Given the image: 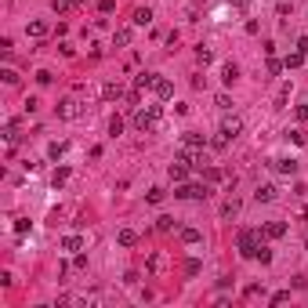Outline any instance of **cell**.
<instances>
[{
    "label": "cell",
    "mask_w": 308,
    "mask_h": 308,
    "mask_svg": "<svg viewBox=\"0 0 308 308\" xmlns=\"http://www.w3.org/2000/svg\"><path fill=\"white\" fill-rule=\"evenodd\" d=\"M160 113H163L160 105H149V109H138V113H134V127L142 130V134H153V130H156V124H160Z\"/></svg>",
    "instance_id": "cell-1"
},
{
    "label": "cell",
    "mask_w": 308,
    "mask_h": 308,
    "mask_svg": "<svg viewBox=\"0 0 308 308\" xmlns=\"http://www.w3.org/2000/svg\"><path fill=\"white\" fill-rule=\"evenodd\" d=\"M236 247H239V254H243V257H257L261 232H254V229H243V232L236 236Z\"/></svg>",
    "instance_id": "cell-2"
},
{
    "label": "cell",
    "mask_w": 308,
    "mask_h": 308,
    "mask_svg": "<svg viewBox=\"0 0 308 308\" xmlns=\"http://www.w3.org/2000/svg\"><path fill=\"white\" fill-rule=\"evenodd\" d=\"M178 200H207L210 196V185H196V181H178V189H174Z\"/></svg>",
    "instance_id": "cell-3"
},
{
    "label": "cell",
    "mask_w": 308,
    "mask_h": 308,
    "mask_svg": "<svg viewBox=\"0 0 308 308\" xmlns=\"http://www.w3.org/2000/svg\"><path fill=\"white\" fill-rule=\"evenodd\" d=\"M221 134H225L229 142H232V138H239V134H243V120H239L236 113L225 116V120H221Z\"/></svg>",
    "instance_id": "cell-4"
},
{
    "label": "cell",
    "mask_w": 308,
    "mask_h": 308,
    "mask_svg": "<svg viewBox=\"0 0 308 308\" xmlns=\"http://www.w3.org/2000/svg\"><path fill=\"white\" fill-rule=\"evenodd\" d=\"M268 167H272L276 174H297V160H290V156H276V160H268Z\"/></svg>",
    "instance_id": "cell-5"
},
{
    "label": "cell",
    "mask_w": 308,
    "mask_h": 308,
    "mask_svg": "<svg viewBox=\"0 0 308 308\" xmlns=\"http://www.w3.org/2000/svg\"><path fill=\"white\" fill-rule=\"evenodd\" d=\"M80 113H83V109H80L77 98H62V102H58V116H62V120H77Z\"/></svg>",
    "instance_id": "cell-6"
},
{
    "label": "cell",
    "mask_w": 308,
    "mask_h": 308,
    "mask_svg": "<svg viewBox=\"0 0 308 308\" xmlns=\"http://www.w3.org/2000/svg\"><path fill=\"white\" fill-rule=\"evenodd\" d=\"M261 236H265V239H283L286 236V225H283V221H268V225L261 229Z\"/></svg>",
    "instance_id": "cell-7"
},
{
    "label": "cell",
    "mask_w": 308,
    "mask_h": 308,
    "mask_svg": "<svg viewBox=\"0 0 308 308\" xmlns=\"http://www.w3.org/2000/svg\"><path fill=\"white\" fill-rule=\"evenodd\" d=\"M189 171H192V163H185V160H174L171 163V178L174 181H189Z\"/></svg>",
    "instance_id": "cell-8"
},
{
    "label": "cell",
    "mask_w": 308,
    "mask_h": 308,
    "mask_svg": "<svg viewBox=\"0 0 308 308\" xmlns=\"http://www.w3.org/2000/svg\"><path fill=\"white\" fill-rule=\"evenodd\" d=\"M181 145H185V149H203V145H210V142H207V134L189 130V134H181Z\"/></svg>",
    "instance_id": "cell-9"
},
{
    "label": "cell",
    "mask_w": 308,
    "mask_h": 308,
    "mask_svg": "<svg viewBox=\"0 0 308 308\" xmlns=\"http://www.w3.org/2000/svg\"><path fill=\"white\" fill-rule=\"evenodd\" d=\"M276 196H279V189H276V185H257V192H254V200H257V203H272V200H276Z\"/></svg>",
    "instance_id": "cell-10"
},
{
    "label": "cell",
    "mask_w": 308,
    "mask_h": 308,
    "mask_svg": "<svg viewBox=\"0 0 308 308\" xmlns=\"http://www.w3.org/2000/svg\"><path fill=\"white\" fill-rule=\"evenodd\" d=\"M153 91H156V98H160V102H167V98H171V95H174V83L160 77V80H156V87H153Z\"/></svg>",
    "instance_id": "cell-11"
},
{
    "label": "cell",
    "mask_w": 308,
    "mask_h": 308,
    "mask_svg": "<svg viewBox=\"0 0 308 308\" xmlns=\"http://www.w3.org/2000/svg\"><path fill=\"white\" fill-rule=\"evenodd\" d=\"M26 33H29L33 40H44V36H48V22H40V18H36V22L26 26Z\"/></svg>",
    "instance_id": "cell-12"
},
{
    "label": "cell",
    "mask_w": 308,
    "mask_h": 308,
    "mask_svg": "<svg viewBox=\"0 0 308 308\" xmlns=\"http://www.w3.org/2000/svg\"><path fill=\"white\" fill-rule=\"evenodd\" d=\"M116 243H120V247H134V243H138V232H134V229H120V232H116Z\"/></svg>",
    "instance_id": "cell-13"
},
{
    "label": "cell",
    "mask_w": 308,
    "mask_h": 308,
    "mask_svg": "<svg viewBox=\"0 0 308 308\" xmlns=\"http://www.w3.org/2000/svg\"><path fill=\"white\" fill-rule=\"evenodd\" d=\"M102 98L105 102H120L124 98V87H120V83H105V87H102Z\"/></svg>",
    "instance_id": "cell-14"
},
{
    "label": "cell",
    "mask_w": 308,
    "mask_h": 308,
    "mask_svg": "<svg viewBox=\"0 0 308 308\" xmlns=\"http://www.w3.org/2000/svg\"><path fill=\"white\" fill-rule=\"evenodd\" d=\"M221 80H225V83H236V80H239V65H236V62H225V65H221Z\"/></svg>",
    "instance_id": "cell-15"
},
{
    "label": "cell",
    "mask_w": 308,
    "mask_h": 308,
    "mask_svg": "<svg viewBox=\"0 0 308 308\" xmlns=\"http://www.w3.org/2000/svg\"><path fill=\"white\" fill-rule=\"evenodd\" d=\"M236 214H239V200H236V196H232V200H225V203H221V218H236Z\"/></svg>",
    "instance_id": "cell-16"
},
{
    "label": "cell",
    "mask_w": 308,
    "mask_h": 308,
    "mask_svg": "<svg viewBox=\"0 0 308 308\" xmlns=\"http://www.w3.org/2000/svg\"><path fill=\"white\" fill-rule=\"evenodd\" d=\"M156 80H160L156 73H142V77H134V87H138V91H145V87H156Z\"/></svg>",
    "instance_id": "cell-17"
},
{
    "label": "cell",
    "mask_w": 308,
    "mask_h": 308,
    "mask_svg": "<svg viewBox=\"0 0 308 308\" xmlns=\"http://www.w3.org/2000/svg\"><path fill=\"white\" fill-rule=\"evenodd\" d=\"M62 250L77 254V250H83V239H80V236H65V239H62Z\"/></svg>",
    "instance_id": "cell-18"
},
{
    "label": "cell",
    "mask_w": 308,
    "mask_h": 308,
    "mask_svg": "<svg viewBox=\"0 0 308 308\" xmlns=\"http://www.w3.org/2000/svg\"><path fill=\"white\" fill-rule=\"evenodd\" d=\"M156 229H160V232H171V229H178V221H174L171 214H163V218H156Z\"/></svg>",
    "instance_id": "cell-19"
},
{
    "label": "cell",
    "mask_w": 308,
    "mask_h": 308,
    "mask_svg": "<svg viewBox=\"0 0 308 308\" xmlns=\"http://www.w3.org/2000/svg\"><path fill=\"white\" fill-rule=\"evenodd\" d=\"M153 22V11H149V7H138L134 11V26H149Z\"/></svg>",
    "instance_id": "cell-20"
},
{
    "label": "cell",
    "mask_w": 308,
    "mask_h": 308,
    "mask_svg": "<svg viewBox=\"0 0 308 308\" xmlns=\"http://www.w3.org/2000/svg\"><path fill=\"white\" fill-rule=\"evenodd\" d=\"M286 102H290V83H283V87H279V91H276V105H279V109H283V105H286Z\"/></svg>",
    "instance_id": "cell-21"
},
{
    "label": "cell",
    "mask_w": 308,
    "mask_h": 308,
    "mask_svg": "<svg viewBox=\"0 0 308 308\" xmlns=\"http://www.w3.org/2000/svg\"><path fill=\"white\" fill-rule=\"evenodd\" d=\"M69 7H77V4H73V0H51V11L54 15H65Z\"/></svg>",
    "instance_id": "cell-22"
},
{
    "label": "cell",
    "mask_w": 308,
    "mask_h": 308,
    "mask_svg": "<svg viewBox=\"0 0 308 308\" xmlns=\"http://www.w3.org/2000/svg\"><path fill=\"white\" fill-rule=\"evenodd\" d=\"M200 239H203V236H200L196 229H181V243H189V247H192V243H200Z\"/></svg>",
    "instance_id": "cell-23"
},
{
    "label": "cell",
    "mask_w": 308,
    "mask_h": 308,
    "mask_svg": "<svg viewBox=\"0 0 308 308\" xmlns=\"http://www.w3.org/2000/svg\"><path fill=\"white\" fill-rule=\"evenodd\" d=\"M283 69H286V65L279 62V58H272V54H268V77H279Z\"/></svg>",
    "instance_id": "cell-24"
},
{
    "label": "cell",
    "mask_w": 308,
    "mask_h": 308,
    "mask_svg": "<svg viewBox=\"0 0 308 308\" xmlns=\"http://www.w3.org/2000/svg\"><path fill=\"white\" fill-rule=\"evenodd\" d=\"M301 62H305V54H301V51H294V54H286V62H283V65H286V69H297Z\"/></svg>",
    "instance_id": "cell-25"
},
{
    "label": "cell",
    "mask_w": 308,
    "mask_h": 308,
    "mask_svg": "<svg viewBox=\"0 0 308 308\" xmlns=\"http://www.w3.org/2000/svg\"><path fill=\"white\" fill-rule=\"evenodd\" d=\"M113 40L120 44V48H127V44H130V29H127V26H124V29H116V36H113Z\"/></svg>",
    "instance_id": "cell-26"
},
{
    "label": "cell",
    "mask_w": 308,
    "mask_h": 308,
    "mask_svg": "<svg viewBox=\"0 0 308 308\" xmlns=\"http://www.w3.org/2000/svg\"><path fill=\"white\" fill-rule=\"evenodd\" d=\"M257 261H261V265H272V250H268L265 243L257 247Z\"/></svg>",
    "instance_id": "cell-27"
},
{
    "label": "cell",
    "mask_w": 308,
    "mask_h": 308,
    "mask_svg": "<svg viewBox=\"0 0 308 308\" xmlns=\"http://www.w3.org/2000/svg\"><path fill=\"white\" fill-rule=\"evenodd\" d=\"M109 134H124V120H120V116H113V120H109Z\"/></svg>",
    "instance_id": "cell-28"
},
{
    "label": "cell",
    "mask_w": 308,
    "mask_h": 308,
    "mask_svg": "<svg viewBox=\"0 0 308 308\" xmlns=\"http://www.w3.org/2000/svg\"><path fill=\"white\" fill-rule=\"evenodd\" d=\"M65 178H69V167H58V171H54V189H58V185H65Z\"/></svg>",
    "instance_id": "cell-29"
},
{
    "label": "cell",
    "mask_w": 308,
    "mask_h": 308,
    "mask_svg": "<svg viewBox=\"0 0 308 308\" xmlns=\"http://www.w3.org/2000/svg\"><path fill=\"white\" fill-rule=\"evenodd\" d=\"M286 301H290V290H279V294L268 297V305H286Z\"/></svg>",
    "instance_id": "cell-30"
},
{
    "label": "cell",
    "mask_w": 308,
    "mask_h": 308,
    "mask_svg": "<svg viewBox=\"0 0 308 308\" xmlns=\"http://www.w3.org/2000/svg\"><path fill=\"white\" fill-rule=\"evenodd\" d=\"M4 138H7V142H18V124H15V120L4 127Z\"/></svg>",
    "instance_id": "cell-31"
},
{
    "label": "cell",
    "mask_w": 308,
    "mask_h": 308,
    "mask_svg": "<svg viewBox=\"0 0 308 308\" xmlns=\"http://www.w3.org/2000/svg\"><path fill=\"white\" fill-rule=\"evenodd\" d=\"M185 276H200V261H196V257L185 261Z\"/></svg>",
    "instance_id": "cell-32"
},
{
    "label": "cell",
    "mask_w": 308,
    "mask_h": 308,
    "mask_svg": "<svg viewBox=\"0 0 308 308\" xmlns=\"http://www.w3.org/2000/svg\"><path fill=\"white\" fill-rule=\"evenodd\" d=\"M196 58H200L203 65H207V62L214 58V54H210V48H203V44H200V48H196Z\"/></svg>",
    "instance_id": "cell-33"
},
{
    "label": "cell",
    "mask_w": 308,
    "mask_h": 308,
    "mask_svg": "<svg viewBox=\"0 0 308 308\" xmlns=\"http://www.w3.org/2000/svg\"><path fill=\"white\" fill-rule=\"evenodd\" d=\"M229 145V138L225 134H221V130H218V138H210V149H218V153H221V149H225Z\"/></svg>",
    "instance_id": "cell-34"
},
{
    "label": "cell",
    "mask_w": 308,
    "mask_h": 308,
    "mask_svg": "<svg viewBox=\"0 0 308 308\" xmlns=\"http://www.w3.org/2000/svg\"><path fill=\"white\" fill-rule=\"evenodd\" d=\"M62 153H65V145H62V142H54V145L48 149V156H51V160H62Z\"/></svg>",
    "instance_id": "cell-35"
},
{
    "label": "cell",
    "mask_w": 308,
    "mask_h": 308,
    "mask_svg": "<svg viewBox=\"0 0 308 308\" xmlns=\"http://www.w3.org/2000/svg\"><path fill=\"white\" fill-rule=\"evenodd\" d=\"M163 196H167L163 189H149V196H145V200H149V203H163Z\"/></svg>",
    "instance_id": "cell-36"
},
{
    "label": "cell",
    "mask_w": 308,
    "mask_h": 308,
    "mask_svg": "<svg viewBox=\"0 0 308 308\" xmlns=\"http://www.w3.org/2000/svg\"><path fill=\"white\" fill-rule=\"evenodd\" d=\"M160 268H163V257L153 254V257H149V272H160Z\"/></svg>",
    "instance_id": "cell-37"
},
{
    "label": "cell",
    "mask_w": 308,
    "mask_h": 308,
    "mask_svg": "<svg viewBox=\"0 0 308 308\" xmlns=\"http://www.w3.org/2000/svg\"><path fill=\"white\" fill-rule=\"evenodd\" d=\"M203 178H207V181H221V178H225V174H221L218 167H207V174H203Z\"/></svg>",
    "instance_id": "cell-38"
},
{
    "label": "cell",
    "mask_w": 308,
    "mask_h": 308,
    "mask_svg": "<svg viewBox=\"0 0 308 308\" xmlns=\"http://www.w3.org/2000/svg\"><path fill=\"white\" fill-rule=\"evenodd\" d=\"M297 120H308V98L297 102Z\"/></svg>",
    "instance_id": "cell-39"
},
{
    "label": "cell",
    "mask_w": 308,
    "mask_h": 308,
    "mask_svg": "<svg viewBox=\"0 0 308 308\" xmlns=\"http://www.w3.org/2000/svg\"><path fill=\"white\" fill-rule=\"evenodd\" d=\"M54 77H51V73L48 69H40V73H36V83H44V87H48V83H51Z\"/></svg>",
    "instance_id": "cell-40"
},
{
    "label": "cell",
    "mask_w": 308,
    "mask_h": 308,
    "mask_svg": "<svg viewBox=\"0 0 308 308\" xmlns=\"http://www.w3.org/2000/svg\"><path fill=\"white\" fill-rule=\"evenodd\" d=\"M218 109H225V113H229V109H232V98H229V95H218Z\"/></svg>",
    "instance_id": "cell-41"
},
{
    "label": "cell",
    "mask_w": 308,
    "mask_h": 308,
    "mask_svg": "<svg viewBox=\"0 0 308 308\" xmlns=\"http://www.w3.org/2000/svg\"><path fill=\"white\" fill-rule=\"evenodd\" d=\"M15 232H18V236H22V232H29V221H26V218H18V221H15Z\"/></svg>",
    "instance_id": "cell-42"
},
{
    "label": "cell",
    "mask_w": 308,
    "mask_h": 308,
    "mask_svg": "<svg viewBox=\"0 0 308 308\" xmlns=\"http://www.w3.org/2000/svg\"><path fill=\"white\" fill-rule=\"evenodd\" d=\"M297 51H301L305 58H308V36H301V40H297Z\"/></svg>",
    "instance_id": "cell-43"
},
{
    "label": "cell",
    "mask_w": 308,
    "mask_h": 308,
    "mask_svg": "<svg viewBox=\"0 0 308 308\" xmlns=\"http://www.w3.org/2000/svg\"><path fill=\"white\" fill-rule=\"evenodd\" d=\"M98 7H102V11H113V7H116V0H98Z\"/></svg>",
    "instance_id": "cell-44"
},
{
    "label": "cell",
    "mask_w": 308,
    "mask_h": 308,
    "mask_svg": "<svg viewBox=\"0 0 308 308\" xmlns=\"http://www.w3.org/2000/svg\"><path fill=\"white\" fill-rule=\"evenodd\" d=\"M73 4H77V7H80V4H83V0H73Z\"/></svg>",
    "instance_id": "cell-45"
},
{
    "label": "cell",
    "mask_w": 308,
    "mask_h": 308,
    "mask_svg": "<svg viewBox=\"0 0 308 308\" xmlns=\"http://www.w3.org/2000/svg\"><path fill=\"white\" fill-rule=\"evenodd\" d=\"M236 4H243V0H236Z\"/></svg>",
    "instance_id": "cell-46"
}]
</instances>
